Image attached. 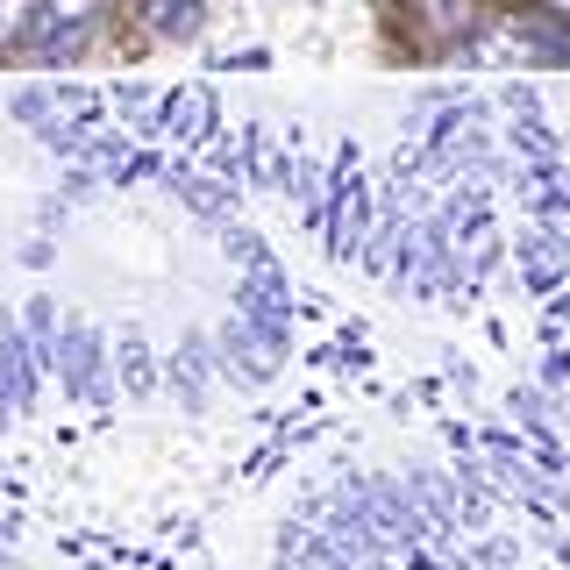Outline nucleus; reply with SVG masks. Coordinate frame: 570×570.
I'll return each mask as SVG.
<instances>
[{"mask_svg": "<svg viewBox=\"0 0 570 570\" xmlns=\"http://www.w3.org/2000/svg\"><path fill=\"white\" fill-rule=\"evenodd\" d=\"M121 14H129L121 0H36L22 65H36V71H71L79 58H94L107 36H115Z\"/></svg>", "mask_w": 570, "mask_h": 570, "instance_id": "1", "label": "nucleus"}, {"mask_svg": "<svg viewBox=\"0 0 570 570\" xmlns=\"http://www.w3.org/2000/svg\"><path fill=\"white\" fill-rule=\"evenodd\" d=\"M492 14L499 0H400V43L414 50V65H471Z\"/></svg>", "mask_w": 570, "mask_h": 570, "instance_id": "2", "label": "nucleus"}, {"mask_svg": "<svg viewBox=\"0 0 570 570\" xmlns=\"http://www.w3.org/2000/svg\"><path fill=\"white\" fill-rule=\"evenodd\" d=\"M58 392L65 400H79V406H107V400H121V385H115V335L100 328V321H86V314H65V335H58Z\"/></svg>", "mask_w": 570, "mask_h": 570, "instance_id": "3", "label": "nucleus"}, {"mask_svg": "<svg viewBox=\"0 0 570 570\" xmlns=\"http://www.w3.org/2000/svg\"><path fill=\"white\" fill-rule=\"evenodd\" d=\"M142 142H165V150H207L214 136H222V100H214L207 79H178L157 94L150 121L136 129Z\"/></svg>", "mask_w": 570, "mask_h": 570, "instance_id": "4", "label": "nucleus"}, {"mask_svg": "<svg viewBox=\"0 0 570 570\" xmlns=\"http://www.w3.org/2000/svg\"><path fill=\"white\" fill-rule=\"evenodd\" d=\"M43 392H50V371L22 328V307H0V435L14 421H29L43 406Z\"/></svg>", "mask_w": 570, "mask_h": 570, "instance_id": "5", "label": "nucleus"}, {"mask_svg": "<svg viewBox=\"0 0 570 570\" xmlns=\"http://www.w3.org/2000/svg\"><path fill=\"white\" fill-rule=\"evenodd\" d=\"M222 379L228 371H222V350H214V328H186L171 343V356H165V392L186 406V414H207Z\"/></svg>", "mask_w": 570, "mask_h": 570, "instance_id": "6", "label": "nucleus"}, {"mask_svg": "<svg viewBox=\"0 0 570 570\" xmlns=\"http://www.w3.org/2000/svg\"><path fill=\"white\" fill-rule=\"evenodd\" d=\"M513 272H521V293H534V299L563 293L570 285V236L549 228V222L513 228Z\"/></svg>", "mask_w": 570, "mask_h": 570, "instance_id": "7", "label": "nucleus"}, {"mask_svg": "<svg viewBox=\"0 0 570 570\" xmlns=\"http://www.w3.org/2000/svg\"><path fill=\"white\" fill-rule=\"evenodd\" d=\"M214 350H222V371H228V385H249V392H264L285 371V356L264 343L257 328H249V321L228 307L222 321H214Z\"/></svg>", "mask_w": 570, "mask_h": 570, "instance_id": "8", "label": "nucleus"}, {"mask_svg": "<svg viewBox=\"0 0 570 570\" xmlns=\"http://www.w3.org/2000/svg\"><path fill=\"white\" fill-rule=\"evenodd\" d=\"M142 43H200L214 0H121Z\"/></svg>", "mask_w": 570, "mask_h": 570, "instance_id": "9", "label": "nucleus"}, {"mask_svg": "<svg viewBox=\"0 0 570 570\" xmlns=\"http://www.w3.org/2000/svg\"><path fill=\"white\" fill-rule=\"evenodd\" d=\"M115 385H121V400H157V392H165V350H157L136 321L115 328Z\"/></svg>", "mask_w": 570, "mask_h": 570, "instance_id": "10", "label": "nucleus"}, {"mask_svg": "<svg viewBox=\"0 0 570 570\" xmlns=\"http://www.w3.org/2000/svg\"><path fill=\"white\" fill-rule=\"evenodd\" d=\"M136 150H142V136L129 129V121H107V129H94L86 136V150H79V165H94L107 186H129V165H136Z\"/></svg>", "mask_w": 570, "mask_h": 570, "instance_id": "11", "label": "nucleus"}, {"mask_svg": "<svg viewBox=\"0 0 570 570\" xmlns=\"http://www.w3.org/2000/svg\"><path fill=\"white\" fill-rule=\"evenodd\" d=\"M499 142H507V157H513V165H542V157H563V136L542 121V107H534V115H507Z\"/></svg>", "mask_w": 570, "mask_h": 570, "instance_id": "12", "label": "nucleus"}, {"mask_svg": "<svg viewBox=\"0 0 570 570\" xmlns=\"http://www.w3.org/2000/svg\"><path fill=\"white\" fill-rule=\"evenodd\" d=\"M214 236H222V257L236 264V272H257V264H278V249L264 243V228H249L243 214H236V222H222Z\"/></svg>", "mask_w": 570, "mask_h": 570, "instance_id": "13", "label": "nucleus"}, {"mask_svg": "<svg viewBox=\"0 0 570 570\" xmlns=\"http://www.w3.org/2000/svg\"><path fill=\"white\" fill-rule=\"evenodd\" d=\"M157 94H165V86H150V79H115V86H107V115L129 121V129H142L150 107H157Z\"/></svg>", "mask_w": 570, "mask_h": 570, "instance_id": "14", "label": "nucleus"}, {"mask_svg": "<svg viewBox=\"0 0 570 570\" xmlns=\"http://www.w3.org/2000/svg\"><path fill=\"white\" fill-rule=\"evenodd\" d=\"M58 115V94H50V71H36L29 86H14L8 94V121L14 129H36V121H50Z\"/></svg>", "mask_w": 570, "mask_h": 570, "instance_id": "15", "label": "nucleus"}, {"mask_svg": "<svg viewBox=\"0 0 570 570\" xmlns=\"http://www.w3.org/2000/svg\"><path fill=\"white\" fill-rule=\"evenodd\" d=\"M549 392H570V343H563V328H549L542 321V371H534Z\"/></svg>", "mask_w": 570, "mask_h": 570, "instance_id": "16", "label": "nucleus"}, {"mask_svg": "<svg viewBox=\"0 0 570 570\" xmlns=\"http://www.w3.org/2000/svg\"><path fill=\"white\" fill-rule=\"evenodd\" d=\"M29 22H36V0H0V58H22Z\"/></svg>", "mask_w": 570, "mask_h": 570, "instance_id": "17", "label": "nucleus"}, {"mask_svg": "<svg viewBox=\"0 0 570 570\" xmlns=\"http://www.w3.org/2000/svg\"><path fill=\"white\" fill-rule=\"evenodd\" d=\"M58 193H65L71 207H86V200H100V193H107V178H100L94 165H79V157H71V165L58 171Z\"/></svg>", "mask_w": 570, "mask_h": 570, "instance_id": "18", "label": "nucleus"}, {"mask_svg": "<svg viewBox=\"0 0 570 570\" xmlns=\"http://www.w3.org/2000/svg\"><path fill=\"white\" fill-rule=\"evenodd\" d=\"M478 456H528L521 428H478Z\"/></svg>", "mask_w": 570, "mask_h": 570, "instance_id": "19", "label": "nucleus"}, {"mask_svg": "<svg viewBox=\"0 0 570 570\" xmlns=\"http://www.w3.org/2000/svg\"><path fill=\"white\" fill-rule=\"evenodd\" d=\"M442 379H450L463 400H478V392H485V379H478V364L471 356H456V350H442Z\"/></svg>", "mask_w": 570, "mask_h": 570, "instance_id": "20", "label": "nucleus"}, {"mask_svg": "<svg viewBox=\"0 0 570 570\" xmlns=\"http://www.w3.org/2000/svg\"><path fill=\"white\" fill-rule=\"evenodd\" d=\"M65 214H71L65 193H43V200H36V236H58V228H65Z\"/></svg>", "mask_w": 570, "mask_h": 570, "instance_id": "21", "label": "nucleus"}, {"mask_svg": "<svg viewBox=\"0 0 570 570\" xmlns=\"http://www.w3.org/2000/svg\"><path fill=\"white\" fill-rule=\"evenodd\" d=\"M442 442H450L456 456H478V428H471V421H456V414H442Z\"/></svg>", "mask_w": 570, "mask_h": 570, "instance_id": "22", "label": "nucleus"}, {"mask_svg": "<svg viewBox=\"0 0 570 570\" xmlns=\"http://www.w3.org/2000/svg\"><path fill=\"white\" fill-rule=\"evenodd\" d=\"M58 264V236H36V243H22V272H50Z\"/></svg>", "mask_w": 570, "mask_h": 570, "instance_id": "23", "label": "nucleus"}, {"mask_svg": "<svg viewBox=\"0 0 570 570\" xmlns=\"http://www.w3.org/2000/svg\"><path fill=\"white\" fill-rule=\"evenodd\" d=\"M214 65H222V71H264V65H272V50L249 43V50H236V58H214Z\"/></svg>", "mask_w": 570, "mask_h": 570, "instance_id": "24", "label": "nucleus"}, {"mask_svg": "<svg viewBox=\"0 0 570 570\" xmlns=\"http://www.w3.org/2000/svg\"><path fill=\"white\" fill-rule=\"evenodd\" d=\"M542 321H549V328H570V285H563V293H549V299H542Z\"/></svg>", "mask_w": 570, "mask_h": 570, "instance_id": "25", "label": "nucleus"}, {"mask_svg": "<svg viewBox=\"0 0 570 570\" xmlns=\"http://www.w3.org/2000/svg\"><path fill=\"white\" fill-rule=\"evenodd\" d=\"M542 14H557V22H570V0H534Z\"/></svg>", "mask_w": 570, "mask_h": 570, "instance_id": "26", "label": "nucleus"}, {"mask_svg": "<svg viewBox=\"0 0 570 570\" xmlns=\"http://www.w3.org/2000/svg\"><path fill=\"white\" fill-rule=\"evenodd\" d=\"M557 428L570 435V392H557Z\"/></svg>", "mask_w": 570, "mask_h": 570, "instance_id": "27", "label": "nucleus"}, {"mask_svg": "<svg viewBox=\"0 0 570 570\" xmlns=\"http://www.w3.org/2000/svg\"><path fill=\"white\" fill-rule=\"evenodd\" d=\"M557 563L570 570V528H557Z\"/></svg>", "mask_w": 570, "mask_h": 570, "instance_id": "28", "label": "nucleus"}, {"mask_svg": "<svg viewBox=\"0 0 570 570\" xmlns=\"http://www.w3.org/2000/svg\"><path fill=\"white\" fill-rule=\"evenodd\" d=\"M542 570H563V563H542Z\"/></svg>", "mask_w": 570, "mask_h": 570, "instance_id": "29", "label": "nucleus"}]
</instances>
